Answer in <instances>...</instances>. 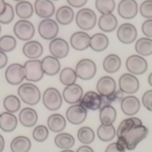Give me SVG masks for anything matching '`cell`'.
<instances>
[{
    "label": "cell",
    "mask_w": 152,
    "mask_h": 152,
    "mask_svg": "<svg viewBox=\"0 0 152 152\" xmlns=\"http://www.w3.org/2000/svg\"><path fill=\"white\" fill-rule=\"evenodd\" d=\"M148 129L142 124L141 120L129 117L123 120L116 130L118 142L126 149L132 151L148 135Z\"/></svg>",
    "instance_id": "6da1fadb"
},
{
    "label": "cell",
    "mask_w": 152,
    "mask_h": 152,
    "mask_svg": "<svg viewBox=\"0 0 152 152\" xmlns=\"http://www.w3.org/2000/svg\"><path fill=\"white\" fill-rule=\"evenodd\" d=\"M19 97L28 105H35L41 99L40 90L36 85L31 83H25L18 88Z\"/></svg>",
    "instance_id": "7a4b0ae2"
},
{
    "label": "cell",
    "mask_w": 152,
    "mask_h": 152,
    "mask_svg": "<svg viewBox=\"0 0 152 152\" xmlns=\"http://www.w3.org/2000/svg\"><path fill=\"white\" fill-rule=\"evenodd\" d=\"M75 22L77 26L83 31H89L96 26V15L89 8H83L76 14Z\"/></svg>",
    "instance_id": "3957f363"
},
{
    "label": "cell",
    "mask_w": 152,
    "mask_h": 152,
    "mask_svg": "<svg viewBox=\"0 0 152 152\" xmlns=\"http://www.w3.org/2000/svg\"><path fill=\"white\" fill-rule=\"evenodd\" d=\"M42 103L50 111L58 110L62 104V97L59 91L53 87H49L42 94Z\"/></svg>",
    "instance_id": "277c9868"
},
{
    "label": "cell",
    "mask_w": 152,
    "mask_h": 152,
    "mask_svg": "<svg viewBox=\"0 0 152 152\" xmlns=\"http://www.w3.org/2000/svg\"><path fill=\"white\" fill-rule=\"evenodd\" d=\"M25 70V79L29 82H38L42 79L44 72L41 61L39 59H30L23 65Z\"/></svg>",
    "instance_id": "5b68a950"
},
{
    "label": "cell",
    "mask_w": 152,
    "mask_h": 152,
    "mask_svg": "<svg viewBox=\"0 0 152 152\" xmlns=\"http://www.w3.org/2000/svg\"><path fill=\"white\" fill-rule=\"evenodd\" d=\"M75 71L77 77L81 80H91L96 73V65L92 60L83 58L77 63Z\"/></svg>",
    "instance_id": "8992f818"
},
{
    "label": "cell",
    "mask_w": 152,
    "mask_h": 152,
    "mask_svg": "<svg viewBox=\"0 0 152 152\" xmlns=\"http://www.w3.org/2000/svg\"><path fill=\"white\" fill-rule=\"evenodd\" d=\"M13 32L17 38L22 41H28L34 37L35 28L31 22L28 20H19L15 23Z\"/></svg>",
    "instance_id": "52a82bcc"
},
{
    "label": "cell",
    "mask_w": 152,
    "mask_h": 152,
    "mask_svg": "<svg viewBox=\"0 0 152 152\" xmlns=\"http://www.w3.org/2000/svg\"><path fill=\"white\" fill-rule=\"evenodd\" d=\"M58 25L56 20L45 18L41 20L38 25V32L40 37L46 40H52L58 33Z\"/></svg>",
    "instance_id": "ba28073f"
},
{
    "label": "cell",
    "mask_w": 152,
    "mask_h": 152,
    "mask_svg": "<svg viewBox=\"0 0 152 152\" xmlns=\"http://www.w3.org/2000/svg\"><path fill=\"white\" fill-rule=\"evenodd\" d=\"M4 76L7 82L10 84L19 85L25 79V70L23 65L14 63L7 66L4 72Z\"/></svg>",
    "instance_id": "9c48e42d"
},
{
    "label": "cell",
    "mask_w": 152,
    "mask_h": 152,
    "mask_svg": "<svg viewBox=\"0 0 152 152\" xmlns=\"http://www.w3.org/2000/svg\"><path fill=\"white\" fill-rule=\"evenodd\" d=\"M126 68L132 75H142L148 69V63L146 60L140 55H132L126 58Z\"/></svg>",
    "instance_id": "30bf717a"
},
{
    "label": "cell",
    "mask_w": 152,
    "mask_h": 152,
    "mask_svg": "<svg viewBox=\"0 0 152 152\" xmlns=\"http://www.w3.org/2000/svg\"><path fill=\"white\" fill-rule=\"evenodd\" d=\"M119 90L124 94H133L140 88V82L136 76L131 73L123 74L118 80Z\"/></svg>",
    "instance_id": "8fae6325"
},
{
    "label": "cell",
    "mask_w": 152,
    "mask_h": 152,
    "mask_svg": "<svg viewBox=\"0 0 152 152\" xmlns=\"http://www.w3.org/2000/svg\"><path fill=\"white\" fill-rule=\"evenodd\" d=\"M87 110L80 104H72L66 111V118L69 123L74 125H79L86 119Z\"/></svg>",
    "instance_id": "7c38bea8"
},
{
    "label": "cell",
    "mask_w": 152,
    "mask_h": 152,
    "mask_svg": "<svg viewBox=\"0 0 152 152\" xmlns=\"http://www.w3.org/2000/svg\"><path fill=\"white\" fill-rule=\"evenodd\" d=\"M137 37V28L134 25L129 23H122L117 29V37L123 44L132 43Z\"/></svg>",
    "instance_id": "4fadbf2b"
},
{
    "label": "cell",
    "mask_w": 152,
    "mask_h": 152,
    "mask_svg": "<svg viewBox=\"0 0 152 152\" xmlns=\"http://www.w3.org/2000/svg\"><path fill=\"white\" fill-rule=\"evenodd\" d=\"M117 10L121 18L129 20L137 15L138 5L136 0H121L118 3Z\"/></svg>",
    "instance_id": "5bb4252c"
},
{
    "label": "cell",
    "mask_w": 152,
    "mask_h": 152,
    "mask_svg": "<svg viewBox=\"0 0 152 152\" xmlns=\"http://www.w3.org/2000/svg\"><path fill=\"white\" fill-rule=\"evenodd\" d=\"M69 44L62 38H54L49 44V51L51 53V56L56 57L58 59L65 58L69 53Z\"/></svg>",
    "instance_id": "9a60e30c"
},
{
    "label": "cell",
    "mask_w": 152,
    "mask_h": 152,
    "mask_svg": "<svg viewBox=\"0 0 152 152\" xmlns=\"http://www.w3.org/2000/svg\"><path fill=\"white\" fill-rule=\"evenodd\" d=\"M79 102L86 109L91 110H99L102 106V96L94 91H89L85 93Z\"/></svg>",
    "instance_id": "2e32d148"
},
{
    "label": "cell",
    "mask_w": 152,
    "mask_h": 152,
    "mask_svg": "<svg viewBox=\"0 0 152 152\" xmlns=\"http://www.w3.org/2000/svg\"><path fill=\"white\" fill-rule=\"evenodd\" d=\"M83 95L82 87L77 83L66 86L63 90L62 96L64 101L68 104H77L81 99Z\"/></svg>",
    "instance_id": "e0dca14e"
},
{
    "label": "cell",
    "mask_w": 152,
    "mask_h": 152,
    "mask_svg": "<svg viewBox=\"0 0 152 152\" xmlns=\"http://www.w3.org/2000/svg\"><path fill=\"white\" fill-rule=\"evenodd\" d=\"M34 10L37 16L45 19L53 16L56 8L51 0H35Z\"/></svg>",
    "instance_id": "ac0fdd59"
},
{
    "label": "cell",
    "mask_w": 152,
    "mask_h": 152,
    "mask_svg": "<svg viewBox=\"0 0 152 152\" xmlns=\"http://www.w3.org/2000/svg\"><path fill=\"white\" fill-rule=\"evenodd\" d=\"M140 108V102L136 96H125L121 101V109L125 115L132 116L138 113Z\"/></svg>",
    "instance_id": "d6986e66"
},
{
    "label": "cell",
    "mask_w": 152,
    "mask_h": 152,
    "mask_svg": "<svg viewBox=\"0 0 152 152\" xmlns=\"http://www.w3.org/2000/svg\"><path fill=\"white\" fill-rule=\"evenodd\" d=\"M96 88L101 96H106L113 94L116 90V83L110 76H103L98 80Z\"/></svg>",
    "instance_id": "ffe728a7"
},
{
    "label": "cell",
    "mask_w": 152,
    "mask_h": 152,
    "mask_svg": "<svg viewBox=\"0 0 152 152\" xmlns=\"http://www.w3.org/2000/svg\"><path fill=\"white\" fill-rule=\"evenodd\" d=\"M89 35L83 31H76L73 33L69 39V42L72 48L78 51L86 50L89 47Z\"/></svg>",
    "instance_id": "44dd1931"
},
{
    "label": "cell",
    "mask_w": 152,
    "mask_h": 152,
    "mask_svg": "<svg viewBox=\"0 0 152 152\" xmlns=\"http://www.w3.org/2000/svg\"><path fill=\"white\" fill-rule=\"evenodd\" d=\"M22 51L26 58L29 59H37L42 56L43 47L42 44L37 40L28 41L23 45Z\"/></svg>",
    "instance_id": "7402d4cb"
},
{
    "label": "cell",
    "mask_w": 152,
    "mask_h": 152,
    "mask_svg": "<svg viewBox=\"0 0 152 152\" xmlns=\"http://www.w3.org/2000/svg\"><path fill=\"white\" fill-rule=\"evenodd\" d=\"M41 64L44 73L48 76L57 75L61 69V64L58 59L53 56L44 57L41 61Z\"/></svg>",
    "instance_id": "603a6c76"
},
{
    "label": "cell",
    "mask_w": 152,
    "mask_h": 152,
    "mask_svg": "<svg viewBox=\"0 0 152 152\" xmlns=\"http://www.w3.org/2000/svg\"><path fill=\"white\" fill-rule=\"evenodd\" d=\"M19 121L26 127H32L37 122L38 115L37 111L31 107H24L18 115Z\"/></svg>",
    "instance_id": "cb8c5ba5"
},
{
    "label": "cell",
    "mask_w": 152,
    "mask_h": 152,
    "mask_svg": "<svg viewBox=\"0 0 152 152\" xmlns=\"http://www.w3.org/2000/svg\"><path fill=\"white\" fill-rule=\"evenodd\" d=\"M118 26V20L113 13L102 14L98 20V26L104 32H112Z\"/></svg>",
    "instance_id": "d4e9b609"
},
{
    "label": "cell",
    "mask_w": 152,
    "mask_h": 152,
    "mask_svg": "<svg viewBox=\"0 0 152 152\" xmlns=\"http://www.w3.org/2000/svg\"><path fill=\"white\" fill-rule=\"evenodd\" d=\"M109 39L107 35L102 33H96L90 37L89 47L95 52H102L107 48Z\"/></svg>",
    "instance_id": "484cf974"
},
{
    "label": "cell",
    "mask_w": 152,
    "mask_h": 152,
    "mask_svg": "<svg viewBox=\"0 0 152 152\" xmlns=\"http://www.w3.org/2000/svg\"><path fill=\"white\" fill-rule=\"evenodd\" d=\"M18 125L17 117L13 113L3 112L0 115V129L5 132L14 131Z\"/></svg>",
    "instance_id": "4316f807"
},
{
    "label": "cell",
    "mask_w": 152,
    "mask_h": 152,
    "mask_svg": "<svg viewBox=\"0 0 152 152\" xmlns=\"http://www.w3.org/2000/svg\"><path fill=\"white\" fill-rule=\"evenodd\" d=\"M48 128L53 132H61L65 129L66 121L65 118L59 113H53L48 117L47 121Z\"/></svg>",
    "instance_id": "83f0119b"
},
{
    "label": "cell",
    "mask_w": 152,
    "mask_h": 152,
    "mask_svg": "<svg viewBox=\"0 0 152 152\" xmlns=\"http://www.w3.org/2000/svg\"><path fill=\"white\" fill-rule=\"evenodd\" d=\"M75 16L73 10L69 6H61L56 12V19L58 23L66 26L72 22Z\"/></svg>",
    "instance_id": "f1b7e54d"
},
{
    "label": "cell",
    "mask_w": 152,
    "mask_h": 152,
    "mask_svg": "<svg viewBox=\"0 0 152 152\" xmlns=\"http://www.w3.org/2000/svg\"><path fill=\"white\" fill-rule=\"evenodd\" d=\"M102 66L104 70L107 73H115L121 68V58L116 54H109L104 58Z\"/></svg>",
    "instance_id": "f546056e"
},
{
    "label": "cell",
    "mask_w": 152,
    "mask_h": 152,
    "mask_svg": "<svg viewBox=\"0 0 152 152\" xmlns=\"http://www.w3.org/2000/svg\"><path fill=\"white\" fill-rule=\"evenodd\" d=\"M117 113L111 104H105L99 110V120L102 124H113L116 119Z\"/></svg>",
    "instance_id": "4dcf8cb0"
},
{
    "label": "cell",
    "mask_w": 152,
    "mask_h": 152,
    "mask_svg": "<svg viewBox=\"0 0 152 152\" xmlns=\"http://www.w3.org/2000/svg\"><path fill=\"white\" fill-rule=\"evenodd\" d=\"M31 147V140L26 136L20 135L15 137L10 143L12 152H28Z\"/></svg>",
    "instance_id": "1f68e13d"
},
{
    "label": "cell",
    "mask_w": 152,
    "mask_h": 152,
    "mask_svg": "<svg viewBox=\"0 0 152 152\" xmlns=\"http://www.w3.org/2000/svg\"><path fill=\"white\" fill-rule=\"evenodd\" d=\"M15 10L19 18L26 20L32 16L34 13V7L31 2L23 0L17 3Z\"/></svg>",
    "instance_id": "d6a6232c"
},
{
    "label": "cell",
    "mask_w": 152,
    "mask_h": 152,
    "mask_svg": "<svg viewBox=\"0 0 152 152\" xmlns=\"http://www.w3.org/2000/svg\"><path fill=\"white\" fill-rule=\"evenodd\" d=\"M55 145L61 149H69L75 145V138L72 134L66 132H60L55 137Z\"/></svg>",
    "instance_id": "836d02e7"
},
{
    "label": "cell",
    "mask_w": 152,
    "mask_h": 152,
    "mask_svg": "<svg viewBox=\"0 0 152 152\" xmlns=\"http://www.w3.org/2000/svg\"><path fill=\"white\" fill-rule=\"evenodd\" d=\"M134 49L140 56H150L152 54V39L148 37L140 38L136 41Z\"/></svg>",
    "instance_id": "e575fe53"
},
{
    "label": "cell",
    "mask_w": 152,
    "mask_h": 152,
    "mask_svg": "<svg viewBox=\"0 0 152 152\" xmlns=\"http://www.w3.org/2000/svg\"><path fill=\"white\" fill-rule=\"evenodd\" d=\"M96 134L100 140L108 142L112 140L116 134V130L113 124H101L98 127Z\"/></svg>",
    "instance_id": "d590c367"
},
{
    "label": "cell",
    "mask_w": 152,
    "mask_h": 152,
    "mask_svg": "<svg viewBox=\"0 0 152 152\" xmlns=\"http://www.w3.org/2000/svg\"><path fill=\"white\" fill-rule=\"evenodd\" d=\"M3 106L7 112L15 113L20 108V101L15 95H8L4 99Z\"/></svg>",
    "instance_id": "8d00e7d4"
},
{
    "label": "cell",
    "mask_w": 152,
    "mask_h": 152,
    "mask_svg": "<svg viewBox=\"0 0 152 152\" xmlns=\"http://www.w3.org/2000/svg\"><path fill=\"white\" fill-rule=\"evenodd\" d=\"M77 137L78 140L81 143L87 144L91 143L95 139V134L94 130L89 126L80 127L77 131Z\"/></svg>",
    "instance_id": "74e56055"
},
{
    "label": "cell",
    "mask_w": 152,
    "mask_h": 152,
    "mask_svg": "<svg viewBox=\"0 0 152 152\" xmlns=\"http://www.w3.org/2000/svg\"><path fill=\"white\" fill-rule=\"evenodd\" d=\"M77 77L75 69H73L72 68L65 67L60 72V82L66 86L75 83Z\"/></svg>",
    "instance_id": "f35d334b"
},
{
    "label": "cell",
    "mask_w": 152,
    "mask_h": 152,
    "mask_svg": "<svg viewBox=\"0 0 152 152\" xmlns=\"http://www.w3.org/2000/svg\"><path fill=\"white\" fill-rule=\"evenodd\" d=\"M95 7L101 14L112 13L115 7V0H96Z\"/></svg>",
    "instance_id": "ab89813d"
},
{
    "label": "cell",
    "mask_w": 152,
    "mask_h": 152,
    "mask_svg": "<svg viewBox=\"0 0 152 152\" xmlns=\"http://www.w3.org/2000/svg\"><path fill=\"white\" fill-rule=\"evenodd\" d=\"M16 45V39L13 36L4 35L0 37V50L4 53L12 51Z\"/></svg>",
    "instance_id": "60d3db41"
},
{
    "label": "cell",
    "mask_w": 152,
    "mask_h": 152,
    "mask_svg": "<svg viewBox=\"0 0 152 152\" xmlns=\"http://www.w3.org/2000/svg\"><path fill=\"white\" fill-rule=\"evenodd\" d=\"M49 135L48 128L44 125H38L34 129L32 137L37 142H44L47 140Z\"/></svg>",
    "instance_id": "b9f144b4"
},
{
    "label": "cell",
    "mask_w": 152,
    "mask_h": 152,
    "mask_svg": "<svg viewBox=\"0 0 152 152\" xmlns=\"http://www.w3.org/2000/svg\"><path fill=\"white\" fill-rule=\"evenodd\" d=\"M15 17V11L13 7L9 3L6 4L5 10L1 15H0V23L1 24H9L13 20Z\"/></svg>",
    "instance_id": "7bdbcfd3"
},
{
    "label": "cell",
    "mask_w": 152,
    "mask_h": 152,
    "mask_svg": "<svg viewBox=\"0 0 152 152\" xmlns=\"http://www.w3.org/2000/svg\"><path fill=\"white\" fill-rule=\"evenodd\" d=\"M124 97V93L121 91L118 90H115L113 94L108 95L106 96H102V106L105 105V104H110L112 102H118V101H121V99Z\"/></svg>",
    "instance_id": "ee69618b"
},
{
    "label": "cell",
    "mask_w": 152,
    "mask_h": 152,
    "mask_svg": "<svg viewBox=\"0 0 152 152\" xmlns=\"http://www.w3.org/2000/svg\"><path fill=\"white\" fill-rule=\"evenodd\" d=\"M140 15L147 19L152 18V0H145L140 6Z\"/></svg>",
    "instance_id": "f6af8a7d"
},
{
    "label": "cell",
    "mask_w": 152,
    "mask_h": 152,
    "mask_svg": "<svg viewBox=\"0 0 152 152\" xmlns=\"http://www.w3.org/2000/svg\"><path fill=\"white\" fill-rule=\"evenodd\" d=\"M142 105L152 112V89L145 91L142 96Z\"/></svg>",
    "instance_id": "bcb514c9"
},
{
    "label": "cell",
    "mask_w": 152,
    "mask_h": 152,
    "mask_svg": "<svg viewBox=\"0 0 152 152\" xmlns=\"http://www.w3.org/2000/svg\"><path fill=\"white\" fill-rule=\"evenodd\" d=\"M142 31L146 37L152 38V18L147 19L142 24Z\"/></svg>",
    "instance_id": "7dc6e473"
},
{
    "label": "cell",
    "mask_w": 152,
    "mask_h": 152,
    "mask_svg": "<svg viewBox=\"0 0 152 152\" xmlns=\"http://www.w3.org/2000/svg\"><path fill=\"white\" fill-rule=\"evenodd\" d=\"M125 149L124 146L117 141L107 145L104 152H125Z\"/></svg>",
    "instance_id": "c3c4849f"
},
{
    "label": "cell",
    "mask_w": 152,
    "mask_h": 152,
    "mask_svg": "<svg viewBox=\"0 0 152 152\" xmlns=\"http://www.w3.org/2000/svg\"><path fill=\"white\" fill-rule=\"evenodd\" d=\"M69 6L75 8H80L83 7L87 3L88 0H66Z\"/></svg>",
    "instance_id": "681fc988"
},
{
    "label": "cell",
    "mask_w": 152,
    "mask_h": 152,
    "mask_svg": "<svg viewBox=\"0 0 152 152\" xmlns=\"http://www.w3.org/2000/svg\"><path fill=\"white\" fill-rule=\"evenodd\" d=\"M7 61H8V58H7L6 53L0 50V69L5 67L7 64Z\"/></svg>",
    "instance_id": "f907efd6"
},
{
    "label": "cell",
    "mask_w": 152,
    "mask_h": 152,
    "mask_svg": "<svg viewBox=\"0 0 152 152\" xmlns=\"http://www.w3.org/2000/svg\"><path fill=\"white\" fill-rule=\"evenodd\" d=\"M76 152H94L92 148L88 145H82L77 148Z\"/></svg>",
    "instance_id": "816d5d0a"
},
{
    "label": "cell",
    "mask_w": 152,
    "mask_h": 152,
    "mask_svg": "<svg viewBox=\"0 0 152 152\" xmlns=\"http://www.w3.org/2000/svg\"><path fill=\"white\" fill-rule=\"evenodd\" d=\"M6 4L7 3L5 2L4 0H0V15H1L4 12V11L5 10Z\"/></svg>",
    "instance_id": "f5cc1de1"
},
{
    "label": "cell",
    "mask_w": 152,
    "mask_h": 152,
    "mask_svg": "<svg viewBox=\"0 0 152 152\" xmlns=\"http://www.w3.org/2000/svg\"><path fill=\"white\" fill-rule=\"evenodd\" d=\"M4 145H5V142L3 136L0 134V152H2L4 151Z\"/></svg>",
    "instance_id": "db71d44e"
},
{
    "label": "cell",
    "mask_w": 152,
    "mask_h": 152,
    "mask_svg": "<svg viewBox=\"0 0 152 152\" xmlns=\"http://www.w3.org/2000/svg\"><path fill=\"white\" fill-rule=\"evenodd\" d=\"M148 83H149V85L152 87V72H151V73H150V75H148Z\"/></svg>",
    "instance_id": "11a10c76"
},
{
    "label": "cell",
    "mask_w": 152,
    "mask_h": 152,
    "mask_svg": "<svg viewBox=\"0 0 152 152\" xmlns=\"http://www.w3.org/2000/svg\"><path fill=\"white\" fill-rule=\"evenodd\" d=\"M61 152H75V151H72V150H69V149H64V150H63V151H61Z\"/></svg>",
    "instance_id": "9f6ffc18"
},
{
    "label": "cell",
    "mask_w": 152,
    "mask_h": 152,
    "mask_svg": "<svg viewBox=\"0 0 152 152\" xmlns=\"http://www.w3.org/2000/svg\"><path fill=\"white\" fill-rule=\"evenodd\" d=\"M15 1H23V0H13Z\"/></svg>",
    "instance_id": "6f0895ef"
},
{
    "label": "cell",
    "mask_w": 152,
    "mask_h": 152,
    "mask_svg": "<svg viewBox=\"0 0 152 152\" xmlns=\"http://www.w3.org/2000/svg\"><path fill=\"white\" fill-rule=\"evenodd\" d=\"M1 25H0V34H1Z\"/></svg>",
    "instance_id": "680465c9"
},
{
    "label": "cell",
    "mask_w": 152,
    "mask_h": 152,
    "mask_svg": "<svg viewBox=\"0 0 152 152\" xmlns=\"http://www.w3.org/2000/svg\"><path fill=\"white\" fill-rule=\"evenodd\" d=\"M51 1H58V0H51Z\"/></svg>",
    "instance_id": "91938a15"
},
{
    "label": "cell",
    "mask_w": 152,
    "mask_h": 152,
    "mask_svg": "<svg viewBox=\"0 0 152 152\" xmlns=\"http://www.w3.org/2000/svg\"><path fill=\"white\" fill-rule=\"evenodd\" d=\"M0 115H1V113H0Z\"/></svg>",
    "instance_id": "94428289"
}]
</instances>
